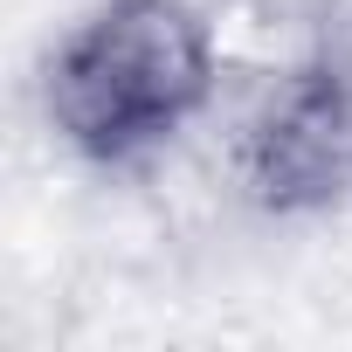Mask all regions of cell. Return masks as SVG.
<instances>
[{
	"label": "cell",
	"instance_id": "obj_1",
	"mask_svg": "<svg viewBox=\"0 0 352 352\" xmlns=\"http://www.w3.org/2000/svg\"><path fill=\"white\" fill-rule=\"evenodd\" d=\"M214 90V42L187 0H104L49 63V118L90 166H138Z\"/></svg>",
	"mask_w": 352,
	"mask_h": 352
},
{
	"label": "cell",
	"instance_id": "obj_2",
	"mask_svg": "<svg viewBox=\"0 0 352 352\" xmlns=\"http://www.w3.org/2000/svg\"><path fill=\"white\" fill-rule=\"evenodd\" d=\"M235 180L263 214H318L352 194V56L324 49L270 83L235 138Z\"/></svg>",
	"mask_w": 352,
	"mask_h": 352
}]
</instances>
